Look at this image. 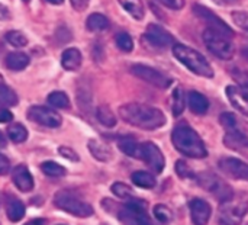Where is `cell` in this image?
Listing matches in <instances>:
<instances>
[{
  "label": "cell",
  "mask_w": 248,
  "mask_h": 225,
  "mask_svg": "<svg viewBox=\"0 0 248 225\" xmlns=\"http://www.w3.org/2000/svg\"><path fill=\"white\" fill-rule=\"evenodd\" d=\"M121 118L140 129L154 131L166 125V115L158 108L144 103H126L119 108Z\"/></svg>",
  "instance_id": "obj_1"
},
{
  "label": "cell",
  "mask_w": 248,
  "mask_h": 225,
  "mask_svg": "<svg viewBox=\"0 0 248 225\" xmlns=\"http://www.w3.org/2000/svg\"><path fill=\"white\" fill-rule=\"evenodd\" d=\"M171 141L174 148L186 157L205 159L208 156V150L201 135L186 124H180L173 129Z\"/></svg>",
  "instance_id": "obj_2"
},
{
  "label": "cell",
  "mask_w": 248,
  "mask_h": 225,
  "mask_svg": "<svg viewBox=\"0 0 248 225\" xmlns=\"http://www.w3.org/2000/svg\"><path fill=\"white\" fill-rule=\"evenodd\" d=\"M173 55L177 61H180L187 70L195 73L199 77L212 79L215 76V71L209 61L196 49L183 45V44H174L173 45Z\"/></svg>",
  "instance_id": "obj_3"
},
{
  "label": "cell",
  "mask_w": 248,
  "mask_h": 225,
  "mask_svg": "<svg viewBox=\"0 0 248 225\" xmlns=\"http://www.w3.org/2000/svg\"><path fill=\"white\" fill-rule=\"evenodd\" d=\"M116 218L122 225H154L147 214V204L142 199L131 198L124 205L112 202Z\"/></svg>",
  "instance_id": "obj_4"
},
{
  "label": "cell",
  "mask_w": 248,
  "mask_h": 225,
  "mask_svg": "<svg viewBox=\"0 0 248 225\" xmlns=\"http://www.w3.org/2000/svg\"><path fill=\"white\" fill-rule=\"evenodd\" d=\"M248 212V198L246 195H235L224 202L218 208V224L240 225Z\"/></svg>",
  "instance_id": "obj_5"
},
{
  "label": "cell",
  "mask_w": 248,
  "mask_h": 225,
  "mask_svg": "<svg viewBox=\"0 0 248 225\" xmlns=\"http://www.w3.org/2000/svg\"><path fill=\"white\" fill-rule=\"evenodd\" d=\"M219 122L225 129L224 143L227 147L234 150L248 147V134L244 131L243 124L237 118V115L231 112H225L219 116Z\"/></svg>",
  "instance_id": "obj_6"
},
{
  "label": "cell",
  "mask_w": 248,
  "mask_h": 225,
  "mask_svg": "<svg viewBox=\"0 0 248 225\" xmlns=\"http://www.w3.org/2000/svg\"><path fill=\"white\" fill-rule=\"evenodd\" d=\"M54 205L58 209H61L70 215L78 217V218H89L94 214V209L90 204L81 201L76 193L68 192V191L57 192L54 196Z\"/></svg>",
  "instance_id": "obj_7"
},
{
  "label": "cell",
  "mask_w": 248,
  "mask_h": 225,
  "mask_svg": "<svg viewBox=\"0 0 248 225\" xmlns=\"http://www.w3.org/2000/svg\"><path fill=\"white\" fill-rule=\"evenodd\" d=\"M203 42L206 48L221 60H231L235 55V45L231 41V36L221 33L218 31L206 28L203 31Z\"/></svg>",
  "instance_id": "obj_8"
},
{
  "label": "cell",
  "mask_w": 248,
  "mask_h": 225,
  "mask_svg": "<svg viewBox=\"0 0 248 225\" xmlns=\"http://www.w3.org/2000/svg\"><path fill=\"white\" fill-rule=\"evenodd\" d=\"M195 180L212 196H215L219 202H224L234 196L232 188L218 175L212 172H203L195 176Z\"/></svg>",
  "instance_id": "obj_9"
},
{
  "label": "cell",
  "mask_w": 248,
  "mask_h": 225,
  "mask_svg": "<svg viewBox=\"0 0 248 225\" xmlns=\"http://www.w3.org/2000/svg\"><path fill=\"white\" fill-rule=\"evenodd\" d=\"M131 73L134 76H137L138 79H141L158 89H167L171 84V79H169L161 71H158L150 65H145V64H134L131 67Z\"/></svg>",
  "instance_id": "obj_10"
},
{
  "label": "cell",
  "mask_w": 248,
  "mask_h": 225,
  "mask_svg": "<svg viewBox=\"0 0 248 225\" xmlns=\"http://www.w3.org/2000/svg\"><path fill=\"white\" fill-rule=\"evenodd\" d=\"M140 160H142L154 173H161L166 166L164 156L161 150L154 144V143H142L140 148Z\"/></svg>",
  "instance_id": "obj_11"
},
{
  "label": "cell",
  "mask_w": 248,
  "mask_h": 225,
  "mask_svg": "<svg viewBox=\"0 0 248 225\" xmlns=\"http://www.w3.org/2000/svg\"><path fill=\"white\" fill-rule=\"evenodd\" d=\"M28 118L42 127L58 128L62 122V118L58 112L45 108V106H32L28 111Z\"/></svg>",
  "instance_id": "obj_12"
},
{
  "label": "cell",
  "mask_w": 248,
  "mask_h": 225,
  "mask_svg": "<svg viewBox=\"0 0 248 225\" xmlns=\"http://www.w3.org/2000/svg\"><path fill=\"white\" fill-rule=\"evenodd\" d=\"M193 12L198 17H201L209 29H214V31H218L221 33H225L228 36H232L234 35V31L218 16L215 15L211 9H208L206 6H202V4H195L193 6Z\"/></svg>",
  "instance_id": "obj_13"
},
{
  "label": "cell",
  "mask_w": 248,
  "mask_h": 225,
  "mask_svg": "<svg viewBox=\"0 0 248 225\" xmlns=\"http://www.w3.org/2000/svg\"><path fill=\"white\" fill-rule=\"evenodd\" d=\"M144 39L157 48H167V47L176 44L174 36L169 31H166L164 28H161L160 25H155V23H150L147 26Z\"/></svg>",
  "instance_id": "obj_14"
},
{
  "label": "cell",
  "mask_w": 248,
  "mask_h": 225,
  "mask_svg": "<svg viewBox=\"0 0 248 225\" xmlns=\"http://www.w3.org/2000/svg\"><path fill=\"white\" fill-rule=\"evenodd\" d=\"M219 169L230 177L248 182V164L235 157H224L218 163Z\"/></svg>",
  "instance_id": "obj_15"
},
{
  "label": "cell",
  "mask_w": 248,
  "mask_h": 225,
  "mask_svg": "<svg viewBox=\"0 0 248 225\" xmlns=\"http://www.w3.org/2000/svg\"><path fill=\"white\" fill-rule=\"evenodd\" d=\"M189 211L193 225H208L212 215L211 205L201 198H195L189 202Z\"/></svg>",
  "instance_id": "obj_16"
},
{
  "label": "cell",
  "mask_w": 248,
  "mask_h": 225,
  "mask_svg": "<svg viewBox=\"0 0 248 225\" xmlns=\"http://www.w3.org/2000/svg\"><path fill=\"white\" fill-rule=\"evenodd\" d=\"M225 95L230 99V103L244 116L248 118V90L240 86H228Z\"/></svg>",
  "instance_id": "obj_17"
},
{
  "label": "cell",
  "mask_w": 248,
  "mask_h": 225,
  "mask_svg": "<svg viewBox=\"0 0 248 225\" xmlns=\"http://www.w3.org/2000/svg\"><path fill=\"white\" fill-rule=\"evenodd\" d=\"M12 180H13L15 186L23 193L31 192L33 189V186H35L33 177H32L31 172L28 170V167L25 164H19L12 170Z\"/></svg>",
  "instance_id": "obj_18"
},
{
  "label": "cell",
  "mask_w": 248,
  "mask_h": 225,
  "mask_svg": "<svg viewBox=\"0 0 248 225\" xmlns=\"http://www.w3.org/2000/svg\"><path fill=\"white\" fill-rule=\"evenodd\" d=\"M187 102H189V108L195 115H205L209 109V100L205 95L192 90L187 95Z\"/></svg>",
  "instance_id": "obj_19"
},
{
  "label": "cell",
  "mask_w": 248,
  "mask_h": 225,
  "mask_svg": "<svg viewBox=\"0 0 248 225\" xmlns=\"http://www.w3.org/2000/svg\"><path fill=\"white\" fill-rule=\"evenodd\" d=\"M83 61L81 52L77 48H68L61 55V65L67 71H76L80 68Z\"/></svg>",
  "instance_id": "obj_20"
},
{
  "label": "cell",
  "mask_w": 248,
  "mask_h": 225,
  "mask_svg": "<svg viewBox=\"0 0 248 225\" xmlns=\"http://www.w3.org/2000/svg\"><path fill=\"white\" fill-rule=\"evenodd\" d=\"M87 147H89L90 154L99 161H109L112 159L110 147L105 143H100L99 140H90Z\"/></svg>",
  "instance_id": "obj_21"
},
{
  "label": "cell",
  "mask_w": 248,
  "mask_h": 225,
  "mask_svg": "<svg viewBox=\"0 0 248 225\" xmlns=\"http://www.w3.org/2000/svg\"><path fill=\"white\" fill-rule=\"evenodd\" d=\"M6 215H7V218L12 223L20 221L25 217V207H23V204L17 198H15V196L7 198V201H6Z\"/></svg>",
  "instance_id": "obj_22"
},
{
  "label": "cell",
  "mask_w": 248,
  "mask_h": 225,
  "mask_svg": "<svg viewBox=\"0 0 248 225\" xmlns=\"http://www.w3.org/2000/svg\"><path fill=\"white\" fill-rule=\"evenodd\" d=\"M4 64L12 71L25 70L29 64V57L25 52H10L4 58Z\"/></svg>",
  "instance_id": "obj_23"
},
{
  "label": "cell",
  "mask_w": 248,
  "mask_h": 225,
  "mask_svg": "<svg viewBox=\"0 0 248 225\" xmlns=\"http://www.w3.org/2000/svg\"><path fill=\"white\" fill-rule=\"evenodd\" d=\"M119 4L135 19V20H142L145 16V9L141 0H118Z\"/></svg>",
  "instance_id": "obj_24"
},
{
  "label": "cell",
  "mask_w": 248,
  "mask_h": 225,
  "mask_svg": "<svg viewBox=\"0 0 248 225\" xmlns=\"http://www.w3.org/2000/svg\"><path fill=\"white\" fill-rule=\"evenodd\" d=\"M118 147H119V150L124 154H126V156H129L132 159H138L140 160V148H141V144H138L134 138H131V137L121 138L118 141Z\"/></svg>",
  "instance_id": "obj_25"
},
{
  "label": "cell",
  "mask_w": 248,
  "mask_h": 225,
  "mask_svg": "<svg viewBox=\"0 0 248 225\" xmlns=\"http://www.w3.org/2000/svg\"><path fill=\"white\" fill-rule=\"evenodd\" d=\"M131 180H132V183H134L135 186L142 188V189H153V188H155V185H157L155 177H154L151 173L142 172V170L132 173Z\"/></svg>",
  "instance_id": "obj_26"
},
{
  "label": "cell",
  "mask_w": 248,
  "mask_h": 225,
  "mask_svg": "<svg viewBox=\"0 0 248 225\" xmlns=\"http://www.w3.org/2000/svg\"><path fill=\"white\" fill-rule=\"evenodd\" d=\"M86 26L89 31L92 32H100V31H106L109 28V19L102 15V13H92L87 17Z\"/></svg>",
  "instance_id": "obj_27"
},
{
  "label": "cell",
  "mask_w": 248,
  "mask_h": 225,
  "mask_svg": "<svg viewBox=\"0 0 248 225\" xmlns=\"http://www.w3.org/2000/svg\"><path fill=\"white\" fill-rule=\"evenodd\" d=\"M96 118L99 119V122L102 125H105L108 128H113L116 125V116L108 105H100L96 109Z\"/></svg>",
  "instance_id": "obj_28"
},
{
  "label": "cell",
  "mask_w": 248,
  "mask_h": 225,
  "mask_svg": "<svg viewBox=\"0 0 248 225\" xmlns=\"http://www.w3.org/2000/svg\"><path fill=\"white\" fill-rule=\"evenodd\" d=\"M48 103L52 108H57V109H67V108H70L68 96L64 92H60V90H55V92L48 95Z\"/></svg>",
  "instance_id": "obj_29"
},
{
  "label": "cell",
  "mask_w": 248,
  "mask_h": 225,
  "mask_svg": "<svg viewBox=\"0 0 248 225\" xmlns=\"http://www.w3.org/2000/svg\"><path fill=\"white\" fill-rule=\"evenodd\" d=\"M185 105H186V97H185V92L180 86L174 87L173 90V115L174 116H180L185 111Z\"/></svg>",
  "instance_id": "obj_30"
},
{
  "label": "cell",
  "mask_w": 248,
  "mask_h": 225,
  "mask_svg": "<svg viewBox=\"0 0 248 225\" xmlns=\"http://www.w3.org/2000/svg\"><path fill=\"white\" fill-rule=\"evenodd\" d=\"M7 135H9V138H10L13 143L20 144V143L26 141V138H28V131H26V128H25L22 124H12V125L7 127Z\"/></svg>",
  "instance_id": "obj_31"
},
{
  "label": "cell",
  "mask_w": 248,
  "mask_h": 225,
  "mask_svg": "<svg viewBox=\"0 0 248 225\" xmlns=\"http://www.w3.org/2000/svg\"><path fill=\"white\" fill-rule=\"evenodd\" d=\"M41 170H42L44 175H46L49 177H62L67 173L65 169L61 164L55 163V161H44L41 164Z\"/></svg>",
  "instance_id": "obj_32"
},
{
  "label": "cell",
  "mask_w": 248,
  "mask_h": 225,
  "mask_svg": "<svg viewBox=\"0 0 248 225\" xmlns=\"http://www.w3.org/2000/svg\"><path fill=\"white\" fill-rule=\"evenodd\" d=\"M17 105V95L7 86L0 84V106Z\"/></svg>",
  "instance_id": "obj_33"
},
{
  "label": "cell",
  "mask_w": 248,
  "mask_h": 225,
  "mask_svg": "<svg viewBox=\"0 0 248 225\" xmlns=\"http://www.w3.org/2000/svg\"><path fill=\"white\" fill-rule=\"evenodd\" d=\"M110 191H112V193H113L115 196H118L119 199H124V201H128V199H131V198L135 196V195H134V191H132L128 185L121 183V182L113 183L112 188H110Z\"/></svg>",
  "instance_id": "obj_34"
},
{
  "label": "cell",
  "mask_w": 248,
  "mask_h": 225,
  "mask_svg": "<svg viewBox=\"0 0 248 225\" xmlns=\"http://www.w3.org/2000/svg\"><path fill=\"white\" fill-rule=\"evenodd\" d=\"M154 217L157 218V221H160L161 224H170L173 221V212L169 207L160 204L154 207Z\"/></svg>",
  "instance_id": "obj_35"
},
{
  "label": "cell",
  "mask_w": 248,
  "mask_h": 225,
  "mask_svg": "<svg viewBox=\"0 0 248 225\" xmlns=\"http://www.w3.org/2000/svg\"><path fill=\"white\" fill-rule=\"evenodd\" d=\"M115 41H116V45L119 49H122L124 52H131L134 49V41H132V36L126 32H119L116 33L115 36Z\"/></svg>",
  "instance_id": "obj_36"
},
{
  "label": "cell",
  "mask_w": 248,
  "mask_h": 225,
  "mask_svg": "<svg viewBox=\"0 0 248 225\" xmlns=\"http://www.w3.org/2000/svg\"><path fill=\"white\" fill-rule=\"evenodd\" d=\"M6 41L15 47V48H22L25 45H28V38L20 32V31H10L6 33Z\"/></svg>",
  "instance_id": "obj_37"
},
{
  "label": "cell",
  "mask_w": 248,
  "mask_h": 225,
  "mask_svg": "<svg viewBox=\"0 0 248 225\" xmlns=\"http://www.w3.org/2000/svg\"><path fill=\"white\" fill-rule=\"evenodd\" d=\"M232 20L235 22V25L238 28H241L243 31L248 32V12H244V10L232 12Z\"/></svg>",
  "instance_id": "obj_38"
},
{
  "label": "cell",
  "mask_w": 248,
  "mask_h": 225,
  "mask_svg": "<svg viewBox=\"0 0 248 225\" xmlns=\"http://www.w3.org/2000/svg\"><path fill=\"white\" fill-rule=\"evenodd\" d=\"M176 173H177L180 177H183V179H195V176H196V175L189 169L187 163L183 161V160H179V161L176 163Z\"/></svg>",
  "instance_id": "obj_39"
},
{
  "label": "cell",
  "mask_w": 248,
  "mask_h": 225,
  "mask_svg": "<svg viewBox=\"0 0 248 225\" xmlns=\"http://www.w3.org/2000/svg\"><path fill=\"white\" fill-rule=\"evenodd\" d=\"M231 76L238 83L240 87H244V89L248 87V73L246 70H243V68H234V70H231Z\"/></svg>",
  "instance_id": "obj_40"
},
{
  "label": "cell",
  "mask_w": 248,
  "mask_h": 225,
  "mask_svg": "<svg viewBox=\"0 0 248 225\" xmlns=\"http://www.w3.org/2000/svg\"><path fill=\"white\" fill-rule=\"evenodd\" d=\"M58 154H60L61 157H64V159L70 160V161H74V163H77V161L80 160L78 154H77L73 148L65 147V145H61V147L58 148Z\"/></svg>",
  "instance_id": "obj_41"
},
{
  "label": "cell",
  "mask_w": 248,
  "mask_h": 225,
  "mask_svg": "<svg viewBox=\"0 0 248 225\" xmlns=\"http://www.w3.org/2000/svg\"><path fill=\"white\" fill-rule=\"evenodd\" d=\"M157 1H160L161 4H164L166 7L171 10H180L186 4V0H157Z\"/></svg>",
  "instance_id": "obj_42"
},
{
  "label": "cell",
  "mask_w": 248,
  "mask_h": 225,
  "mask_svg": "<svg viewBox=\"0 0 248 225\" xmlns=\"http://www.w3.org/2000/svg\"><path fill=\"white\" fill-rule=\"evenodd\" d=\"M70 1H71V6L74 7V10H77V12H84L90 3V0H70Z\"/></svg>",
  "instance_id": "obj_43"
},
{
  "label": "cell",
  "mask_w": 248,
  "mask_h": 225,
  "mask_svg": "<svg viewBox=\"0 0 248 225\" xmlns=\"http://www.w3.org/2000/svg\"><path fill=\"white\" fill-rule=\"evenodd\" d=\"M10 170V161L7 157H4L3 154H0V176H4L6 173H9Z\"/></svg>",
  "instance_id": "obj_44"
},
{
  "label": "cell",
  "mask_w": 248,
  "mask_h": 225,
  "mask_svg": "<svg viewBox=\"0 0 248 225\" xmlns=\"http://www.w3.org/2000/svg\"><path fill=\"white\" fill-rule=\"evenodd\" d=\"M13 119V113L7 109H0V124L10 122Z\"/></svg>",
  "instance_id": "obj_45"
},
{
  "label": "cell",
  "mask_w": 248,
  "mask_h": 225,
  "mask_svg": "<svg viewBox=\"0 0 248 225\" xmlns=\"http://www.w3.org/2000/svg\"><path fill=\"white\" fill-rule=\"evenodd\" d=\"M9 19H10V12H9V9H7L4 4L0 3V20H9Z\"/></svg>",
  "instance_id": "obj_46"
},
{
  "label": "cell",
  "mask_w": 248,
  "mask_h": 225,
  "mask_svg": "<svg viewBox=\"0 0 248 225\" xmlns=\"http://www.w3.org/2000/svg\"><path fill=\"white\" fill-rule=\"evenodd\" d=\"M45 224H46V221H45V220L38 218V220H32V221H29L28 224H25V225H45Z\"/></svg>",
  "instance_id": "obj_47"
},
{
  "label": "cell",
  "mask_w": 248,
  "mask_h": 225,
  "mask_svg": "<svg viewBox=\"0 0 248 225\" xmlns=\"http://www.w3.org/2000/svg\"><path fill=\"white\" fill-rule=\"evenodd\" d=\"M214 1L218 4H232V3H237L240 0H214Z\"/></svg>",
  "instance_id": "obj_48"
},
{
  "label": "cell",
  "mask_w": 248,
  "mask_h": 225,
  "mask_svg": "<svg viewBox=\"0 0 248 225\" xmlns=\"http://www.w3.org/2000/svg\"><path fill=\"white\" fill-rule=\"evenodd\" d=\"M7 145V141H6V137L3 135V132H0V150L4 148Z\"/></svg>",
  "instance_id": "obj_49"
},
{
  "label": "cell",
  "mask_w": 248,
  "mask_h": 225,
  "mask_svg": "<svg viewBox=\"0 0 248 225\" xmlns=\"http://www.w3.org/2000/svg\"><path fill=\"white\" fill-rule=\"evenodd\" d=\"M48 3H51V4H61L64 0H46Z\"/></svg>",
  "instance_id": "obj_50"
},
{
  "label": "cell",
  "mask_w": 248,
  "mask_h": 225,
  "mask_svg": "<svg viewBox=\"0 0 248 225\" xmlns=\"http://www.w3.org/2000/svg\"><path fill=\"white\" fill-rule=\"evenodd\" d=\"M243 54H244V55L247 57V60H248V47H246V48L243 49Z\"/></svg>",
  "instance_id": "obj_51"
},
{
  "label": "cell",
  "mask_w": 248,
  "mask_h": 225,
  "mask_svg": "<svg viewBox=\"0 0 248 225\" xmlns=\"http://www.w3.org/2000/svg\"><path fill=\"white\" fill-rule=\"evenodd\" d=\"M23 1H29V0H23Z\"/></svg>",
  "instance_id": "obj_52"
}]
</instances>
